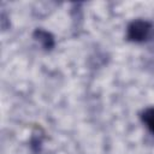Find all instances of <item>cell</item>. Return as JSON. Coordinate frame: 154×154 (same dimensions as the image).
I'll return each instance as SVG.
<instances>
[{
	"label": "cell",
	"mask_w": 154,
	"mask_h": 154,
	"mask_svg": "<svg viewBox=\"0 0 154 154\" xmlns=\"http://www.w3.org/2000/svg\"><path fill=\"white\" fill-rule=\"evenodd\" d=\"M152 30H153V25L150 22L144 19H135L128 25L126 38L131 42L141 43L150 37Z\"/></svg>",
	"instance_id": "cell-1"
},
{
	"label": "cell",
	"mask_w": 154,
	"mask_h": 154,
	"mask_svg": "<svg viewBox=\"0 0 154 154\" xmlns=\"http://www.w3.org/2000/svg\"><path fill=\"white\" fill-rule=\"evenodd\" d=\"M32 36H34V38L41 45V47L45 49V51H52L53 48H54V46H55V41H54V36L49 32V31H47V30H45V29H36L35 31H34V34H32Z\"/></svg>",
	"instance_id": "cell-2"
},
{
	"label": "cell",
	"mask_w": 154,
	"mask_h": 154,
	"mask_svg": "<svg viewBox=\"0 0 154 154\" xmlns=\"http://www.w3.org/2000/svg\"><path fill=\"white\" fill-rule=\"evenodd\" d=\"M141 120L146 125V128L154 135V106L146 108L141 113Z\"/></svg>",
	"instance_id": "cell-3"
}]
</instances>
